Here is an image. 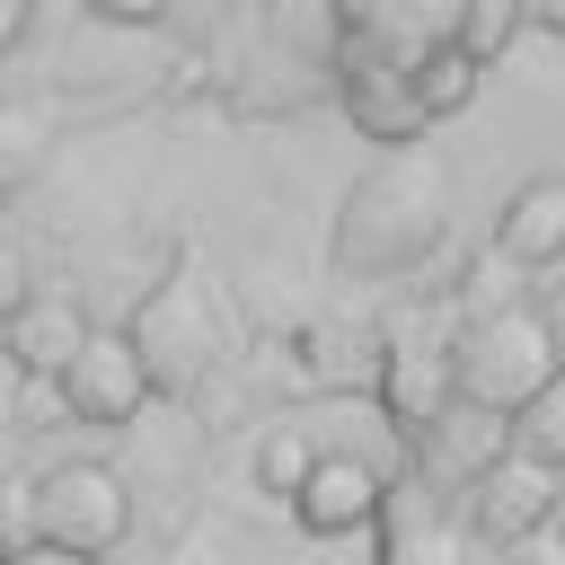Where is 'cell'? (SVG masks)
<instances>
[{"instance_id":"6da1fadb","label":"cell","mask_w":565,"mask_h":565,"mask_svg":"<svg viewBox=\"0 0 565 565\" xmlns=\"http://www.w3.org/2000/svg\"><path fill=\"white\" fill-rule=\"evenodd\" d=\"M450 362H459V406L512 424L539 388L565 380V335H556L547 309H530V300H494V309L468 318V335L450 344Z\"/></svg>"},{"instance_id":"7a4b0ae2","label":"cell","mask_w":565,"mask_h":565,"mask_svg":"<svg viewBox=\"0 0 565 565\" xmlns=\"http://www.w3.org/2000/svg\"><path fill=\"white\" fill-rule=\"evenodd\" d=\"M124 530H132V494L106 459H62L35 477V547L97 565L124 547Z\"/></svg>"},{"instance_id":"3957f363","label":"cell","mask_w":565,"mask_h":565,"mask_svg":"<svg viewBox=\"0 0 565 565\" xmlns=\"http://www.w3.org/2000/svg\"><path fill=\"white\" fill-rule=\"evenodd\" d=\"M380 565H494V547L459 521L450 494H433L424 477H397L380 494Z\"/></svg>"},{"instance_id":"277c9868","label":"cell","mask_w":565,"mask_h":565,"mask_svg":"<svg viewBox=\"0 0 565 565\" xmlns=\"http://www.w3.org/2000/svg\"><path fill=\"white\" fill-rule=\"evenodd\" d=\"M565 512V477L556 468H539V459H521V450H503L468 494H459V521L503 556V547H521L530 530H547Z\"/></svg>"},{"instance_id":"5b68a950","label":"cell","mask_w":565,"mask_h":565,"mask_svg":"<svg viewBox=\"0 0 565 565\" xmlns=\"http://www.w3.org/2000/svg\"><path fill=\"white\" fill-rule=\"evenodd\" d=\"M53 388H62V406H71L79 424H132L141 397H150L141 335H124V327H88V344L71 353V371H62Z\"/></svg>"},{"instance_id":"8992f818","label":"cell","mask_w":565,"mask_h":565,"mask_svg":"<svg viewBox=\"0 0 565 565\" xmlns=\"http://www.w3.org/2000/svg\"><path fill=\"white\" fill-rule=\"evenodd\" d=\"M335 35H344V18H335ZM335 97H344V115H353V132L362 141H388V150H406V141H424V106H415V88H406V71L397 62H380L371 44H335Z\"/></svg>"},{"instance_id":"52a82bcc","label":"cell","mask_w":565,"mask_h":565,"mask_svg":"<svg viewBox=\"0 0 565 565\" xmlns=\"http://www.w3.org/2000/svg\"><path fill=\"white\" fill-rule=\"evenodd\" d=\"M380 406H388L397 433H433V424L459 406V362H450V344H415V335L397 327L388 353H380Z\"/></svg>"},{"instance_id":"ba28073f","label":"cell","mask_w":565,"mask_h":565,"mask_svg":"<svg viewBox=\"0 0 565 565\" xmlns=\"http://www.w3.org/2000/svg\"><path fill=\"white\" fill-rule=\"evenodd\" d=\"M380 494H388V477H380L371 459H353V450H318V468L300 477L291 512H300V530H318V539H344V530L380 521Z\"/></svg>"},{"instance_id":"9c48e42d","label":"cell","mask_w":565,"mask_h":565,"mask_svg":"<svg viewBox=\"0 0 565 565\" xmlns=\"http://www.w3.org/2000/svg\"><path fill=\"white\" fill-rule=\"evenodd\" d=\"M79 344H88V318H79L71 300H53V291H26V300L0 318V353H9L26 380H62Z\"/></svg>"},{"instance_id":"30bf717a","label":"cell","mask_w":565,"mask_h":565,"mask_svg":"<svg viewBox=\"0 0 565 565\" xmlns=\"http://www.w3.org/2000/svg\"><path fill=\"white\" fill-rule=\"evenodd\" d=\"M494 238H503V265H556L565 256V177H530L503 203Z\"/></svg>"},{"instance_id":"8fae6325","label":"cell","mask_w":565,"mask_h":565,"mask_svg":"<svg viewBox=\"0 0 565 565\" xmlns=\"http://www.w3.org/2000/svg\"><path fill=\"white\" fill-rule=\"evenodd\" d=\"M521 26H530V18H521V0H459V18H450V53L486 71Z\"/></svg>"},{"instance_id":"7c38bea8","label":"cell","mask_w":565,"mask_h":565,"mask_svg":"<svg viewBox=\"0 0 565 565\" xmlns=\"http://www.w3.org/2000/svg\"><path fill=\"white\" fill-rule=\"evenodd\" d=\"M503 433H512V450H521V459L565 468V380H556V388H539V397H530V406H521Z\"/></svg>"},{"instance_id":"4fadbf2b","label":"cell","mask_w":565,"mask_h":565,"mask_svg":"<svg viewBox=\"0 0 565 565\" xmlns=\"http://www.w3.org/2000/svg\"><path fill=\"white\" fill-rule=\"evenodd\" d=\"M406 88H415V106H424V124H433V115H459V106L477 97V62H459V53L441 44L433 62H415V71H406Z\"/></svg>"},{"instance_id":"5bb4252c","label":"cell","mask_w":565,"mask_h":565,"mask_svg":"<svg viewBox=\"0 0 565 565\" xmlns=\"http://www.w3.org/2000/svg\"><path fill=\"white\" fill-rule=\"evenodd\" d=\"M318 468V450L300 441V433H274L265 450H256V477H265V494H300V477Z\"/></svg>"},{"instance_id":"9a60e30c","label":"cell","mask_w":565,"mask_h":565,"mask_svg":"<svg viewBox=\"0 0 565 565\" xmlns=\"http://www.w3.org/2000/svg\"><path fill=\"white\" fill-rule=\"evenodd\" d=\"M512 565H565V521H547V530H530L521 547H503Z\"/></svg>"},{"instance_id":"2e32d148","label":"cell","mask_w":565,"mask_h":565,"mask_svg":"<svg viewBox=\"0 0 565 565\" xmlns=\"http://www.w3.org/2000/svg\"><path fill=\"white\" fill-rule=\"evenodd\" d=\"M97 18H115V26H132V18H141V26H150L159 9H150V0H97Z\"/></svg>"},{"instance_id":"e0dca14e","label":"cell","mask_w":565,"mask_h":565,"mask_svg":"<svg viewBox=\"0 0 565 565\" xmlns=\"http://www.w3.org/2000/svg\"><path fill=\"white\" fill-rule=\"evenodd\" d=\"M26 35V0H0V44H18Z\"/></svg>"},{"instance_id":"ac0fdd59","label":"cell","mask_w":565,"mask_h":565,"mask_svg":"<svg viewBox=\"0 0 565 565\" xmlns=\"http://www.w3.org/2000/svg\"><path fill=\"white\" fill-rule=\"evenodd\" d=\"M530 26H547V35H565V0H547V9H521Z\"/></svg>"},{"instance_id":"d6986e66","label":"cell","mask_w":565,"mask_h":565,"mask_svg":"<svg viewBox=\"0 0 565 565\" xmlns=\"http://www.w3.org/2000/svg\"><path fill=\"white\" fill-rule=\"evenodd\" d=\"M0 565H9V556H0Z\"/></svg>"},{"instance_id":"ffe728a7","label":"cell","mask_w":565,"mask_h":565,"mask_svg":"<svg viewBox=\"0 0 565 565\" xmlns=\"http://www.w3.org/2000/svg\"><path fill=\"white\" fill-rule=\"evenodd\" d=\"M0 185H9V177H0Z\"/></svg>"}]
</instances>
